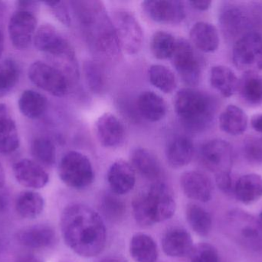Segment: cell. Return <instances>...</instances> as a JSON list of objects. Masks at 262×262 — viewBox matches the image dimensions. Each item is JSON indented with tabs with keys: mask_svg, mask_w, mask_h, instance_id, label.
<instances>
[{
	"mask_svg": "<svg viewBox=\"0 0 262 262\" xmlns=\"http://www.w3.org/2000/svg\"><path fill=\"white\" fill-rule=\"evenodd\" d=\"M61 230L68 247L80 256H98L105 248V224L99 214L86 205L75 203L63 210Z\"/></svg>",
	"mask_w": 262,
	"mask_h": 262,
	"instance_id": "obj_1",
	"label": "cell"
},
{
	"mask_svg": "<svg viewBox=\"0 0 262 262\" xmlns=\"http://www.w3.org/2000/svg\"><path fill=\"white\" fill-rule=\"evenodd\" d=\"M71 3L91 49L102 58L118 60L121 48L104 5L96 0Z\"/></svg>",
	"mask_w": 262,
	"mask_h": 262,
	"instance_id": "obj_2",
	"label": "cell"
},
{
	"mask_svg": "<svg viewBox=\"0 0 262 262\" xmlns=\"http://www.w3.org/2000/svg\"><path fill=\"white\" fill-rule=\"evenodd\" d=\"M174 107L185 126L195 132L206 129L215 115V103L212 98L192 88H184L177 92Z\"/></svg>",
	"mask_w": 262,
	"mask_h": 262,
	"instance_id": "obj_3",
	"label": "cell"
},
{
	"mask_svg": "<svg viewBox=\"0 0 262 262\" xmlns=\"http://www.w3.org/2000/svg\"><path fill=\"white\" fill-rule=\"evenodd\" d=\"M58 175L66 186L77 190L89 187L95 178L90 159L76 151H71L62 157L58 166Z\"/></svg>",
	"mask_w": 262,
	"mask_h": 262,
	"instance_id": "obj_4",
	"label": "cell"
},
{
	"mask_svg": "<svg viewBox=\"0 0 262 262\" xmlns=\"http://www.w3.org/2000/svg\"><path fill=\"white\" fill-rule=\"evenodd\" d=\"M146 212L152 225L166 221L176 212L175 198L165 183H154L146 192L141 194Z\"/></svg>",
	"mask_w": 262,
	"mask_h": 262,
	"instance_id": "obj_5",
	"label": "cell"
},
{
	"mask_svg": "<svg viewBox=\"0 0 262 262\" xmlns=\"http://www.w3.org/2000/svg\"><path fill=\"white\" fill-rule=\"evenodd\" d=\"M222 32L229 39H238L246 34L252 32L254 26H258L254 6L249 9L237 6H228L220 15Z\"/></svg>",
	"mask_w": 262,
	"mask_h": 262,
	"instance_id": "obj_6",
	"label": "cell"
},
{
	"mask_svg": "<svg viewBox=\"0 0 262 262\" xmlns=\"http://www.w3.org/2000/svg\"><path fill=\"white\" fill-rule=\"evenodd\" d=\"M112 22L121 50L128 55L138 53L143 42V29L138 20L129 11L118 9L114 12Z\"/></svg>",
	"mask_w": 262,
	"mask_h": 262,
	"instance_id": "obj_7",
	"label": "cell"
},
{
	"mask_svg": "<svg viewBox=\"0 0 262 262\" xmlns=\"http://www.w3.org/2000/svg\"><path fill=\"white\" fill-rule=\"evenodd\" d=\"M234 64L246 72H256L262 69V36L250 32L238 38L232 52Z\"/></svg>",
	"mask_w": 262,
	"mask_h": 262,
	"instance_id": "obj_8",
	"label": "cell"
},
{
	"mask_svg": "<svg viewBox=\"0 0 262 262\" xmlns=\"http://www.w3.org/2000/svg\"><path fill=\"white\" fill-rule=\"evenodd\" d=\"M29 79L37 87L54 96L61 97L69 91V82L59 69L41 61L31 65L28 72Z\"/></svg>",
	"mask_w": 262,
	"mask_h": 262,
	"instance_id": "obj_9",
	"label": "cell"
},
{
	"mask_svg": "<svg viewBox=\"0 0 262 262\" xmlns=\"http://www.w3.org/2000/svg\"><path fill=\"white\" fill-rule=\"evenodd\" d=\"M171 58L174 67L185 83L192 86L198 84L201 76V68L195 51L187 40H177Z\"/></svg>",
	"mask_w": 262,
	"mask_h": 262,
	"instance_id": "obj_10",
	"label": "cell"
},
{
	"mask_svg": "<svg viewBox=\"0 0 262 262\" xmlns=\"http://www.w3.org/2000/svg\"><path fill=\"white\" fill-rule=\"evenodd\" d=\"M35 46L41 51L54 56L61 57L74 63L75 51L69 42L52 25L40 26L33 38Z\"/></svg>",
	"mask_w": 262,
	"mask_h": 262,
	"instance_id": "obj_11",
	"label": "cell"
},
{
	"mask_svg": "<svg viewBox=\"0 0 262 262\" xmlns=\"http://www.w3.org/2000/svg\"><path fill=\"white\" fill-rule=\"evenodd\" d=\"M37 19L35 14L16 10L9 21L8 31L14 47L23 50L29 47L35 36Z\"/></svg>",
	"mask_w": 262,
	"mask_h": 262,
	"instance_id": "obj_12",
	"label": "cell"
},
{
	"mask_svg": "<svg viewBox=\"0 0 262 262\" xmlns=\"http://www.w3.org/2000/svg\"><path fill=\"white\" fill-rule=\"evenodd\" d=\"M229 225L237 238L252 249H262V224L259 219L240 211H233L229 217Z\"/></svg>",
	"mask_w": 262,
	"mask_h": 262,
	"instance_id": "obj_13",
	"label": "cell"
},
{
	"mask_svg": "<svg viewBox=\"0 0 262 262\" xmlns=\"http://www.w3.org/2000/svg\"><path fill=\"white\" fill-rule=\"evenodd\" d=\"M142 9L157 23L177 24L186 17L184 4L177 0H147L142 3Z\"/></svg>",
	"mask_w": 262,
	"mask_h": 262,
	"instance_id": "obj_14",
	"label": "cell"
},
{
	"mask_svg": "<svg viewBox=\"0 0 262 262\" xmlns=\"http://www.w3.org/2000/svg\"><path fill=\"white\" fill-rule=\"evenodd\" d=\"M204 164L217 173L230 171L232 163V149L225 140L213 139L203 145L201 149Z\"/></svg>",
	"mask_w": 262,
	"mask_h": 262,
	"instance_id": "obj_15",
	"label": "cell"
},
{
	"mask_svg": "<svg viewBox=\"0 0 262 262\" xmlns=\"http://www.w3.org/2000/svg\"><path fill=\"white\" fill-rule=\"evenodd\" d=\"M95 129L97 138L104 147H118L125 140V127L113 114L101 115L95 123Z\"/></svg>",
	"mask_w": 262,
	"mask_h": 262,
	"instance_id": "obj_16",
	"label": "cell"
},
{
	"mask_svg": "<svg viewBox=\"0 0 262 262\" xmlns=\"http://www.w3.org/2000/svg\"><path fill=\"white\" fill-rule=\"evenodd\" d=\"M180 185L185 195L189 198L201 203L212 199L213 185L210 178L197 171H189L182 175Z\"/></svg>",
	"mask_w": 262,
	"mask_h": 262,
	"instance_id": "obj_17",
	"label": "cell"
},
{
	"mask_svg": "<svg viewBox=\"0 0 262 262\" xmlns=\"http://www.w3.org/2000/svg\"><path fill=\"white\" fill-rule=\"evenodd\" d=\"M13 173L21 186L29 189H39L49 181V174L38 163L29 159H21L13 166Z\"/></svg>",
	"mask_w": 262,
	"mask_h": 262,
	"instance_id": "obj_18",
	"label": "cell"
},
{
	"mask_svg": "<svg viewBox=\"0 0 262 262\" xmlns=\"http://www.w3.org/2000/svg\"><path fill=\"white\" fill-rule=\"evenodd\" d=\"M107 181L112 192L115 195L128 193L135 186V170L127 162L118 160L109 169Z\"/></svg>",
	"mask_w": 262,
	"mask_h": 262,
	"instance_id": "obj_19",
	"label": "cell"
},
{
	"mask_svg": "<svg viewBox=\"0 0 262 262\" xmlns=\"http://www.w3.org/2000/svg\"><path fill=\"white\" fill-rule=\"evenodd\" d=\"M55 232L47 225H35L18 231L16 239L20 245L29 249H45L54 244Z\"/></svg>",
	"mask_w": 262,
	"mask_h": 262,
	"instance_id": "obj_20",
	"label": "cell"
},
{
	"mask_svg": "<svg viewBox=\"0 0 262 262\" xmlns=\"http://www.w3.org/2000/svg\"><path fill=\"white\" fill-rule=\"evenodd\" d=\"M162 247L168 256L183 258L192 252L193 241L190 234L184 229L172 228L163 235Z\"/></svg>",
	"mask_w": 262,
	"mask_h": 262,
	"instance_id": "obj_21",
	"label": "cell"
},
{
	"mask_svg": "<svg viewBox=\"0 0 262 262\" xmlns=\"http://www.w3.org/2000/svg\"><path fill=\"white\" fill-rule=\"evenodd\" d=\"M130 159L134 170L144 178L157 180L161 175V165L151 151L143 148L136 149L131 154Z\"/></svg>",
	"mask_w": 262,
	"mask_h": 262,
	"instance_id": "obj_22",
	"label": "cell"
},
{
	"mask_svg": "<svg viewBox=\"0 0 262 262\" xmlns=\"http://www.w3.org/2000/svg\"><path fill=\"white\" fill-rule=\"evenodd\" d=\"M19 146L16 125L9 115L7 106L0 103V153L10 154Z\"/></svg>",
	"mask_w": 262,
	"mask_h": 262,
	"instance_id": "obj_23",
	"label": "cell"
},
{
	"mask_svg": "<svg viewBox=\"0 0 262 262\" xmlns=\"http://www.w3.org/2000/svg\"><path fill=\"white\" fill-rule=\"evenodd\" d=\"M192 43L204 52H212L218 49L220 35L215 26L206 22H198L189 32Z\"/></svg>",
	"mask_w": 262,
	"mask_h": 262,
	"instance_id": "obj_24",
	"label": "cell"
},
{
	"mask_svg": "<svg viewBox=\"0 0 262 262\" xmlns=\"http://www.w3.org/2000/svg\"><path fill=\"white\" fill-rule=\"evenodd\" d=\"M234 195L245 205L256 203L262 198V177L257 174H247L238 178L235 185Z\"/></svg>",
	"mask_w": 262,
	"mask_h": 262,
	"instance_id": "obj_25",
	"label": "cell"
},
{
	"mask_svg": "<svg viewBox=\"0 0 262 262\" xmlns=\"http://www.w3.org/2000/svg\"><path fill=\"white\" fill-rule=\"evenodd\" d=\"M137 108L140 115L148 121L156 123L164 118L167 112L166 102L154 92H144L137 99Z\"/></svg>",
	"mask_w": 262,
	"mask_h": 262,
	"instance_id": "obj_26",
	"label": "cell"
},
{
	"mask_svg": "<svg viewBox=\"0 0 262 262\" xmlns=\"http://www.w3.org/2000/svg\"><path fill=\"white\" fill-rule=\"evenodd\" d=\"M194 145L186 137H178L166 149V159L172 167L179 169L187 166L193 158Z\"/></svg>",
	"mask_w": 262,
	"mask_h": 262,
	"instance_id": "obj_27",
	"label": "cell"
},
{
	"mask_svg": "<svg viewBox=\"0 0 262 262\" xmlns=\"http://www.w3.org/2000/svg\"><path fill=\"white\" fill-rule=\"evenodd\" d=\"M210 83L223 96L231 97L238 90L239 81L233 71L227 66H215L211 69Z\"/></svg>",
	"mask_w": 262,
	"mask_h": 262,
	"instance_id": "obj_28",
	"label": "cell"
},
{
	"mask_svg": "<svg viewBox=\"0 0 262 262\" xmlns=\"http://www.w3.org/2000/svg\"><path fill=\"white\" fill-rule=\"evenodd\" d=\"M220 126L223 132L229 135H241L247 129V115L241 108L231 105L220 115Z\"/></svg>",
	"mask_w": 262,
	"mask_h": 262,
	"instance_id": "obj_29",
	"label": "cell"
},
{
	"mask_svg": "<svg viewBox=\"0 0 262 262\" xmlns=\"http://www.w3.org/2000/svg\"><path fill=\"white\" fill-rule=\"evenodd\" d=\"M130 253L137 262H155L158 258V249L154 240L146 234L134 235L130 240Z\"/></svg>",
	"mask_w": 262,
	"mask_h": 262,
	"instance_id": "obj_30",
	"label": "cell"
},
{
	"mask_svg": "<svg viewBox=\"0 0 262 262\" xmlns=\"http://www.w3.org/2000/svg\"><path fill=\"white\" fill-rule=\"evenodd\" d=\"M44 206L42 196L33 191L21 192L15 200L17 213L26 219H34L39 216L44 209Z\"/></svg>",
	"mask_w": 262,
	"mask_h": 262,
	"instance_id": "obj_31",
	"label": "cell"
},
{
	"mask_svg": "<svg viewBox=\"0 0 262 262\" xmlns=\"http://www.w3.org/2000/svg\"><path fill=\"white\" fill-rule=\"evenodd\" d=\"M18 108L25 116L31 119H36L46 112L47 99L39 92L29 89L21 93L18 100Z\"/></svg>",
	"mask_w": 262,
	"mask_h": 262,
	"instance_id": "obj_32",
	"label": "cell"
},
{
	"mask_svg": "<svg viewBox=\"0 0 262 262\" xmlns=\"http://www.w3.org/2000/svg\"><path fill=\"white\" fill-rule=\"evenodd\" d=\"M242 98L250 105L262 103V76L257 72H246L238 83Z\"/></svg>",
	"mask_w": 262,
	"mask_h": 262,
	"instance_id": "obj_33",
	"label": "cell"
},
{
	"mask_svg": "<svg viewBox=\"0 0 262 262\" xmlns=\"http://www.w3.org/2000/svg\"><path fill=\"white\" fill-rule=\"evenodd\" d=\"M186 217L191 229L202 237L209 235L212 227V217L206 209L196 204L186 206Z\"/></svg>",
	"mask_w": 262,
	"mask_h": 262,
	"instance_id": "obj_34",
	"label": "cell"
},
{
	"mask_svg": "<svg viewBox=\"0 0 262 262\" xmlns=\"http://www.w3.org/2000/svg\"><path fill=\"white\" fill-rule=\"evenodd\" d=\"M148 76L152 86L164 93H170L177 87L173 72L163 65H152L148 69Z\"/></svg>",
	"mask_w": 262,
	"mask_h": 262,
	"instance_id": "obj_35",
	"label": "cell"
},
{
	"mask_svg": "<svg viewBox=\"0 0 262 262\" xmlns=\"http://www.w3.org/2000/svg\"><path fill=\"white\" fill-rule=\"evenodd\" d=\"M177 40L173 35L164 31L155 32L151 38V52L158 59L171 58L176 47Z\"/></svg>",
	"mask_w": 262,
	"mask_h": 262,
	"instance_id": "obj_36",
	"label": "cell"
},
{
	"mask_svg": "<svg viewBox=\"0 0 262 262\" xmlns=\"http://www.w3.org/2000/svg\"><path fill=\"white\" fill-rule=\"evenodd\" d=\"M100 210L107 220L118 223L125 215L126 206L113 192L106 193L102 195L100 201Z\"/></svg>",
	"mask_w": 262,
	"mask_h": 262,
	"instance_id": "obj_37",
	"label": "cell"
},
{
	"mask_svg": "<svg viewBox=\"0 0 262 262\" xmlns=\"http://www.w3.org/2000/svg\"><path fill=\"white\" fill-rule=\"evenodd\" d=\"M31 153L38 163L44 166H53L56 160L55 145L46 137H39L32 141Z\"/></svg>",
	"mask_w": 262,
	"mask_h": 262,
	"instance_id": "obj_38",
	"label": "cell"
},
{
	"mask_svg": "<svg viewBox=\"0 0 262 262\" xmlns=\"http://www.w3.org/2000/svg\"><path fill=\"white\" fill-rule=\"evenodd\" d=\"M19 78L18 65L12 59L0 61V98L15 87Z\"/></svg>",
	"mask_w": 262,
	"mask_h": 262,
	"instance_id": "obj_39",
	"label": "cell"
},
{
	"mask_svg": "<svg viewBox=\"0 0 262 262\" xmlns=\"http://www.w3.org/2000/svg\"><path fill=\"white\" fill-rule=\"evenodd\" d=\"M84 76L92 92L101 94L104 92L107 84L105 72L99 63L95 61L85 62L84 64Z\"/></svg>",
	"mask_w": 262,
	"mask_h": 262,
	"instance_id": "obj_40",
	"label": "cell"
},
{
	"mask_svg": "<svg viewBox=\"0 0 262 262\" xmlns=\"http://www.w3.org/2000/svg\"><path fill=\"white\" fill-rule=\"evenodd\" d=\"M189 257L190 262H220L218 251L209 243H200L194 246Z\"/></svg>",
	"mask_w": 262,
	"mask_h": 262,
	"instance_id": "obj_41",
	"label": "cell"
},
{
	"mask_svg": "<svg viewBox=\"0 0 262 262\" xmlns=\"http://www.w3.org/2000/svg\"><path fill=\"white\" fill-rule=\"evenodd\" d=\"M245 158L252 165L262 164V140L256 137H247L243 143Z\"/></svg>",
	"mask_w": 262,
	"mask_h": 262,
	"instance_id": "obj_42",
	"label": "cell"
},
{
	"mask_svg": "<svg viewBox=\"0 0 262 262\" xmlns=\"http://www.w3.org/2000/svg\"><path fill=\"white\" fill-rule=\"evenodd\" d=\"M44 3L49 8L51 12L56 17L57 19L59 20L64 26H71L72 18H71L70 12L64 2H45Z\"/></svg>",
	"mask_w": 262,
	"mask_h": 262,
	"instance_id": "obj_43",
	"label": "cell"
},
{
	"mask_svg": "<svg viewBox=\"0 0 262 262\" xmlns=\"http://www.w3.org/2000/svg\"><path fill=\"white\" fill-rule=\"evenodd\" d=\"M215 183L219 189L226 195L234 194L235 185L233 184V180L231 176L230 171H225L216 173L215 176Z\"/></svg>",
	"mask_w": 262,
	"mask_h": 262,
	"instance_id": "obj_44",
	"label": "cell"
},
{
	"mask_svg": "<svg viewBox=\"0 0 262 262\" xmlns=\"http://www.w3.org/2000/svg\"><path fill=\"white\" fill-rule=\"evenodd\" d=\"M38 4V2L35 1H17L15 3L16 10L27 11L32 13L36 10Z\"/></svg>",
	"mask_w": 262,
	"mask_h": 262,
	"instance_id": "obj_45",
	"label": "cell"
},
{
	"mask_svg": "<svg viewBox=\"0 0 262 262\" xmlns=\"http://www.w3.org/2000/svg\"><path fill=\"white\" fill-rule=\"evenodd\" d=\"M15 262H43L41 258H38L34 254L23 253L17 256Z\"/></svg>",
	"mask_w": 262,
	"mask_h": 262,
	"instance_id": "obj_46",
	"label": "cell"
},
{
	"mask_svg": "<svg viewBox=\"0 0 262 262\" xmlns=\"http://www.w3.org/2000/svg\"><path fill=\"white\" fill-rule=\"evenodd\" d=\"M189 4L192 7L195 8L200 11L207 10L212 4V2L206 1V0H202V1H190Z\"/></svg>",
	"mask_w": 262,
	"mask_h": 262,
	"instance_id": "obj_47",
	"label": "cell"
},
{
	"mask_svg": "<svg viewBox=\"0 0 262 262\" xmlns=\"http://www.w3.org/2000/svg\"><path fill=\"white\" fill-rule=\"evenodd\" d=\"M252 128L258 133L262 134V114L254 115L251 121ZM262 140V138H261Z\"/></svg>",
	"mask_w": 262,
	"mask_h": 262,
	"instance_id": "obj_48",
	"label": "cell"
},
{
	"mask_svg": "<svg viewBox=\"0 0 262 262\" xmlns=\"http://www.w3.org/2000/svg\"><path fill=\"white\" fill-rule=\"evenodd\" d=\"M3 188H0V212H4L9 204V195Z\"/></svg>",
	"mask_w": 262,
	"mask_h": 262,
	"instance_id": "obj_49",
	"label": "cell"
},
{
	"mask_svg": "<svg viewBox=\"0 0 262 262\" xmlns=\"http://www.w3.org/2000/svg\"><path fill=\"white\" fill-rule=\"evenodd\" d=\"M6 182V175H5L4 169L0 163V188H3Z\"/></svg>",
	"mask_w": 262,
	"mask_h": 262,
	"instance_id": "obj_50",
	"label": "cell"
},
{
	"mask_svg": "<svg viewBox=\"0 0 262 262\" xmlns=\"http://www.w3.org/2000/svg\"><path fill=\"white\" fill-rule=\"evenodd\" d=\"M3 49H4V37L3 32L0 30V58L3 55Z\"/></svg>",
	"mask_w": 262,
	"mask_h": 262,
	"instance_id": "obj_51",
	"label": "cell"
},
{
	"mask_svg": "<svg viewBox=\"0 0 262 262\" xmlns=\"http://www.w3.org/2000/svg\"><path fill=\"white\" fill-rule=\"evenodd\" d=\"M4 4H3V3H2V2H0V15L3 14V12H4Z\"/></svg>",
	"mask_w": 262,
	"mask_h": 262,
	"instance_id": "obj_52",
	"label": "cell"
},
{
	"mask_svg": "<svg viewBox=\"0 0 262 262\" xmlns=\"http://www.w3.org/2000/svg\"><path fill=\"white\" fill-rule=\"evenodd\" d=\"M258 219H259V221H261L262 224V211L261 212V213L259 214V218H258Z\"/></svg>",
	"mask_w": 262,
	"mask_h": 262,
	"instance_id": "obj_53",
	"label": "cell"
},
{
	"mask_svg": "<svg viewBox=\"0 0 262 262\" xmlns=\"http://www.w3.org/2000/svg\"><path fill=\"white\" fill-rule=\"evenodd\" d=\"M111 262H121V261H112Z\"/></svg>",
	"mask_w": 262,
	"mask_h": 262,
	"instance_id": "obj_54",
	"label": "cell"
}]
</instances>
